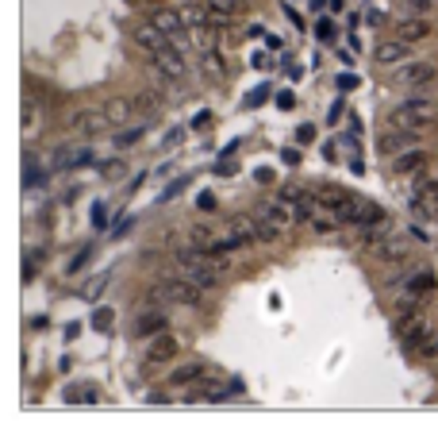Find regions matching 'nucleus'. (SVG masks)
<instances>
[{"label": "nucleus", "instance_id": "nucleus-43", "mask_svg": "<svg viewBox=\"0 0 438 443\" xmlns=\"http://www.w3.org/2000/svg\"><path fill=\"white\" fill-rule=\"evenodd\" d=\"M338 89H342V93L358 89V73H338Z\"/></svg>", "mask_w": 438, "mask_h": 443}, {"label": "nucleus", "instance_id": "nucleus-45", "mask_svg": "<svg viewBox=\"0 0 438 443\" xmlns=\"http://www.w3.org/2000/svg\"><path fill=\"white\" fill-rule=\"evenodd\" d=\"M196 209H204V212L215 209V197H212V193H200V197H196Z\"/></svg>", "mask_w": 438, "mask_h": 443}, {"label": "nucleus", "instance_id": "nucleus-5", "mask_svg": "<svg viewBox=\"0 0 438 443\" xmlns=\"http://www.w3.org/2000/svg\"><path fill=\"white\" fill-rule=\"evenodd\" d=\"M181 347H185V339L166 328V332H158V335L146 343V351H142V363H146V366H166V363H173L177 355H181Z\"/></svg>", "mask_w": 438, "mask_h": 443}, {"label": "nucleus", "instance_id": "nucleus-7", "mask_svg": "<svg viewBox=\"0 0 438 443\" xmlns=\"http://www.w3.org/2000/svg\"><path fill=\"white\" fill-rule=\"evenodd\" d=\"M369 259L377 266H396V262H412V243L407 235H385L377 247H369Z\"/></svg>", "mask_w": 438, "mask_h": 443}, {"label": "nucleus", "instance_id": "nucleus-20", "mask_svg": "<svg viewBox=\"0 0 438 443\" xmlns=\"http://www.w3.org/2000/svg\"><path fill=\"white\" fill-rule=\"evenodd\" d=\"M150 66H158V70H161V73H169L173 81L185 78V58H181L173 46H169V51H161V54H154V58H150Z\"/></svg>", "mask_w": 438, "mask_h": 443}, {"label": "nucleus", "instance_id": "nucleus-28", "mask_svg": "<svg viewBox=\"0 0 438 443\" xmlns=\"http://www.w3.org/2000/svg\"><path fill=\"white\" fill-rule=\"evenodd\" d=\"M219 235L208 228V224H193V228H185V243L188 247H212Z\"/></svg>", "mask_w": 438, "mask_h": 443}, {"label": "nucleus", "instance_id": "nucleus-3", "mask_svg": "<svg viewBox=\"0 0 438 443\" xmlns=\"http://www.w3.org/2000/svg\"><path fill=\"white\" fill-rule=\"evenodd\" d=\"M150 297L161 301V305H188V308H200L208 301V289H200L193 278L177 274V278H166L161 286L150 289Z\"/></svg>", "mask_w": 438, "mask_h": 443}, {"label": "nucleus", "instance_id": "nucleus-27", "mask_svg": "<svg viewBox=\"0 0 438 443\" xmlns=\"http://www.w3.org/2000/svg\"><path fill=\"white\" fill-rule=\"evenodd\" d=\"M177 12H181V20H185V27H204L208 24L204 4H196V0H177Z\"/></svg>", "mask_w": 438, "mask_h": 443}, {"label": "nucleus", "instance_id": "nucleus-19", "mask_svg": "<svg viewBox=\"0 0 438 443\" xmlns=\"http://www.w3.org/2000/svg\"><path fill=\"white\" fill-rule=\"evenodd\" d=\"M388 235V220H377V224H354V243L361 251H369V247H377L380 239Z\"/></svg>", "mask_w": 438, "mask_h": 443}, {"label": "nucleus", "instance_id": "nucleus-51", "mask_svg": "<svg viewBox=\"0 0 438 443\" xmlns=\"http://www.w3.org/2000/svg\"><path fill=\"white\" fill-rule=\"evenodd\" d=\"M239 4H250V0H239Z\"/></svg>", "mask_w": 438, "mask_h": 443}, {"label": "nucleus", "instance_id": "nucleus-49", "mask_svg": "<svg viewBox=\"0 0 438 443\" xmlns=\"http://www.w3.org/2000/svg\"><path fill=\"white\" fill-rule=\"evenodd\" d=\"M208 120H212V112H196V120H193V127H204Z\"/></svg>", "mask_w": 438, "mask_h": 443}, {"label": "nucleus", "instance_id": "nucleus-1", "mask_svg": "<svg viewBox=\"0 0 438 443\" xmlns=\"http://www.w3.org/2000/svg\"><path fill=\"white\" fill-rule=\"evenodd\" d=\"M438 120V105L431 97H407L388 112V127H415V131H427Z\"/></svg>", "mask_w": 438, "mask_h": 443}, {"label": "nucleus", "instance_id": "nucleus-47", "mask_svg": "<svg viewBox=\"0 0 438 443\" xmlns=\"http://www.w3.org/2000/svg\"><path fill=\"white\" fill-rule=\"evenodd\" d=\"M235 170H239V166H235V162H219V166H215V174H219V177H231V174H235Z\"/></svg>", "mask_w": 438, "mask_h": 443}, {"label": "nucleus", "instance_id": "nucleus-26", "mask_svg": "<svg viewBox=\"0 0 438 443\" xmlns=\"http://www.w3.org/2000/svg\"><path fill=\"white\" fill-rule=\"evenodd\" d=\"M146 127H150V116H142L139 124H127V131H116V135H112V143H116L119 150L123 147H135L142 135H146Z\"/></svg>", "mask_w": 438, "mask_h": 443}, {"label": "nucleus", "instance_id": "nucleus-18", "mask_svg": "<svg viewBox=\"0 0 438 443\" xmlns=\"http://www.w3.org/2000/svg\"><path fill=\"white\" fill-rule=\"evenodd\" d=\"M407 351H412L419 363H438V328H427L415 343H407Z\"/></svg>", "mask_w": 438, "mask_h": 443}, {"label": "nucleus", "instance_id": "nucleus-22", "mask_svg": "<svg viewBox=\"0 0 438 443\" xmlns=\"http://www.w3.org/2000/svg\"><path fill=\"white\" fill-rule=\"evenodd\" d=\"M150 24L161 27L166 35H177V31H188L185 20H181V12L177 8H154V16H150Z\"/></svg>", "mask_w": 438, "mask_h": 443}, {"label": "nucleus", "instance_id": "nucleus-6", "mask_svg": "<svg viewBox=\"0 0 438 443\" xmlns=\"http://www.w3.org/2000/svg\"><path fill=\"white\" fill-rule=\"evenodd\" d=\"M412 147H427L423 131H415V127H388L385 135L377 139V150L385 158H396V155H404V150H412Z\"/></svg>", "mask_w": 438, "mask_h": 443}, {"label": "nucleus", "instance_id": "nucleus-4", "mask_svg": "<svg viewBox=\"0 0 438 443\" xmlns=\"http://www.w3.org/2000/svg\"><path fill=\"white\" fill-rule=\"evenodd\" d=\"M388 286H400V301H396V313H407V308H419V301H423L431 289L438 286L434 281V274L427 266H419V270H412V274H400V278H392Z\"/></svg>", "mask_w": 438, "mask_h": 443}, {"label": "nucleus", "instance_id": "nucleus-17", "mask_svg": "<svg viewBox=\"0 0 438 443\" xmlns=\"http://www.w3.org/2000/svg\"><path fill=\"white\" fill-rule=\"evenodd\" d=\"M427 35H431V24H427V20H415V16H404V20L396 24V39L407 43V46H412V43H423Z\"/></svg>", "mask_w": 438, "mask_h": 443}, {"label": "nucleus", "instance_id": "nucleus-24", "mask_svg": "<svg viewBox=\"0 0 438 443\" xmlns=\"http://www.w3.org/2000/svg\"><path fill=\"white\" fill-rule=\"evenodd\" d=\"M373 58L380 66H396V62H404L407 58V43H400V39H388V43H377V51H373Z\"/></svg>", "mask_w": 438, "mask_h": 443}, {"label": "nucleus", "instance_id": "nucleus-8", "mask_svg": "<svg viewBox=\"0 0 438 443\" xmlns=\"http://www.w3.org/2000/svg\"><path fill=\"white\" fill-rule=\"evenodd\" d=\"M223 239H227V247H231V251H242V247H250V243H262V235H258L254 216H231Z\"/></svg>", "mask_w": 438, "mask_h": 443}, {"label": "nucleus", "instance_id": "nucleus-52", "mask_svg": "<svg viewBox=\"0 0 438 443\" xmlns=\"http://www.w3.org/2000/svg\"><path fill=\"white\" fill-rule=\"evenodd\" d=\"M434 220H438V212H434Z\"/></svg>", "mask_w": 438, "mask_h": 443}, {"label": "nucleus", "instance_id": "nucleus-32", "mask_svg": "<svg viewBox=\"0 0 438 443\" xmlns=\"http://www.w3.org/2000/svg\"><path fill=\"white\" fill-rule=\"evenodd\" d=\"M43 259H46V251L43 247H27V262H23V281H31V274L43 266Z\"/></svg>", "mask_w": 438, "mask_h": 443}, {"label": "nucleus", "instance_id": "nucleus-39", "mask_svg": "<svg viewBox=\"0 0 438 443\" xmlns=\"http://www.w3.org/2000/svg\"><path fill=\"white\" fill-rule=\"evenodd\" d=\"M316 35H319L323 43H335V24H331V20H319V24H316Z\"/></svg>", "mask_w": 438, "mask_h": 443}, {"label": "nucleus", "instance_id": "nucleus-42", "mask_svg": "<svg viewBox=\"0 0 438 443\" xmlns=\"http://www.w3.org/2000/svg\"><path fill=\"white\" fill-rule=\"evenodd\" d=\"M281 162H284V166H300V150H297V147H284V150H281Z\"/></svg>", "mask_w": 438, "mask_h": 443}, {"label": "nucleus", "instance_id": "nucleus-31", "mask_svg": "<svg viewBox=\"0 0 438 443\" xmlns=\"http://www.w3.org/2000/svg\"><path fill=\"white\" fill-rule=\"evenodd\" d=\"M200 66H204V78H215V81L227 73V70H223V58H219L215 51H208L204 58H200Z\"/></svg>", "mask_w": 438, "mask_h": 443}, {"label": "nucleus", "instance_id": "nucleus-14", "mask_svg": "<svg viewBox=\"0 0 438 443\" xmlns=\"http://www.w3.org/2000/svg\"><path fill=\"white\" fill-rule=\"evenodd\" d=\"M70 127L81 131V135H100L104 127H112V120L104 108H78V112H70Z\"/></svg>", "mask_w": 438, "mask_h": 443}, {"label": "nucleus", "instance_id": "nucleus-35", "mask_svg": "<svg viewBox=\"0 0 438 443\" xmlns=\"http://www.w3.org/2000/svg\"><path fill=\"white\" fill-rule=\"evenodd\" d=\"M188 185H193V177H177V182H173V185H169V189H166V193H161V197H158V201H173V197H177L181 189H188Z\"/></svg>", "mask_w": 438, "mask_h": 443}, {"label": "nucleus", "instance_id": "nucleus-10", "mask_svg": "<svg viewBox=\"0 0 438 443\" xmlns=\"http://www.w3.org/2000/svg\"><path fill=\"white\" fill-rule=\"evenodd\" d=\"M169 328V313L161 308V301L154 308H142V313H135V328H131V335L135 339H154L158 332H166Z\"/></svg>", "mask_w": 438, "mask_h": 443}, {"label": "nucleus", "instance_id": "nucleus-2", "mask_svg": "<svg viewBox=\"0 0 438 443\" xmlns=\"http://www.w3.org/2000/svg\"><path fill=\"white\" fill-rule=\"evenodd\" d=\"M292 220H300V216H292V209L284 201H262L258 209H254V224H258L262 243H277L281 235L292 228Z\"/></svg>", "mask_w": 438, "mask_h": 443}, {"label": "nucleus", "instance_id": "nucleus-15", "mask_svg": "<svg viewBox=\"0 0 438 443\" xmlns=\"http://www.w3.org/2000/svg\"><path fill=\"white\" fill-rule=\"evenodd\" d=\"M427 162H431V150H427V147H412V150H404V155H396L388 166H392V174L407 177V174H419Z\"/></svg>", "mask_w": 438, "mask_h": 443}, {"label": "nucleus", "instance_id": "nucleus-40", "mask_svg": "<svg viewBox=\"0 0 438 443\" xmlns=\"http://www.w3.org/2000/svg\"><path fill=\"white\" fill-rule=\"evenodd\" d=\"M277 108H284V112L297 108V93H292V89H281V93H277Z\"/></svg>", "mask_w": 438, "mask_h": 443}, {"label": "nucleus", "instance_id": "nucleus-11", "mask_svg": "<svg viewBox=\"0 0 438 443\" xmlns=\"http://www.w3.org/2000/svg\"><path fill=\"white\" fill-rule=\"evenodd\" d=\"M131 43L139 46L142 54H146V58H154V54H161V51H169V35L161 31V27H154V24H139L135 31H131Z\"/></svg>", "mask_w": 438, "mask_h": 443}, {"label": "nucleus", "instance_id": "nucleus-21", "mask_svg": "<svg viewBox=\"0 0 438 443\" xmlns=\"http://www.w3.org/2000/svg\"><path fill=\"white\" fill-rule=\"evenodd\" d=\"M208 374H204V363H181L173 366V374H169V385H196V382H204Z\"/></svg>", "mask_w": 438, "mask_h": 443}, {"label": "nucleus", "instance_id": "nucleus-9", "mask_svg": "<svg viewBox=\"0 0 438 443\" xmlns=\"http://www.w3.org/2000/svg\"><path fill=\"white\" fill-rule=\"evenodd\" d=\"M407 204L419 216H434L438 212V177H419L412 189H407Z\"/></svg>", "mask_w": 438, "mask_h": 443}, {"label": "nucleus", "instance_id": "nucleus-25", "mask_svg": "<svg viewBox=\"0 0 438 443\" xmlns=\"http://www.w3.org/2000/svg\"><path fill=\"white\" fill-rule=\"evenodd\" d=\"M188 39H193V46L200 54H208V51H215L219 46V31L212 24H204V27H188Z\"/></svg>", "mask_w": 438, "mask_h": 443}, {"label": "nucleus", "instance_id": "nucleus-23", "mask_svg": "<svg viewBox=\"0 0 438 443\" xmlns=\"http://www.w3.org/2000/svg\"><path fill=\"white\" fill-rule=\"evenodd\" d=\"M104 112H108V120H112V124H131V120L139 116L135 100H123V97H112L108 105H104Z\"/></svg>", "mask_w": 438, "mask_h": 443}, {"label": "nucleus", "instance_id": "nucleus-46", "mask_svg": "<svg viewBox=\"0 0 438 443\" xmlns=\"http://www.w3.org/2000/svg\"><path fill=\"white\" fill-rule=\"evenodd\" d=\"M342 112H346V100H335V105H331V124H338V116H342Z\"/></svg>", "mask_w": 438, "mask_h": 443}, {"label": "nucleus", "instance_id": "nucleus-38", "mask_svg": "<svg viewBox=\"0 0 438 443\" xmlns=\"http://www.w3.org/2000/svg\"><path fill=\"white\" fill-rule=\"evenodd\" d=\"M104 286H108V274L92 278V286H85V293H81V297H89V301H92V297H100V293H104Z\"/></svg>", "mask_w": 438, "mask_h": 443}, {"label": "nucleus", "instance_id": "nucleus-37", "mask_svg": "<svg viewBox=\"0 0 438 443\" xmlns=\"http://www.w3.org/2000/svg\"><path fill=\"white\" fill-rule=\"evenodd\" d=\"M123 174H127V162H123V158H116V162L104 166V177H108V182H116V177H123Z\"/></svg>", "mask_w": 438, "mask_h": 443}, {"label": "nucleus", "instance_id": "nucleus-48", "mask_svg": "<svg viewBox=\"0 0 438 443\" xmlns=\"http://www.w3.org/2000/svg\"><path fill=\"white\" fill-rule=\"evenodd\" d=\"M265 46H269V51H281V35H265Z\"/></svg>", "mask_w": 438, "mask_h": 443}, {"label": "nucleus", "instance_id": "nucleus-33", "mask_svg": "<svg viewBox=\"0 0 438 443\" xmlns=\"http://www.w3.org/2000/svg\"><path fill=\"white\" fill-rule=\"evenodd\" d=\"M269 97H273V89H269V85H258V89H254L250 97L242 100V108H262V105H265V100H269Z\"/></svg>", "mask_w": 438, "mask_h": 443}, {"label": "nucleus", "instance_id": "nucleus-13", "mask_svg": "<svg viewBox=\"0 0 438 443\" xmlns=\"http://www.w3.org/2000/svg\"><path fill=\"white\" fill-rule=\"evenodd\" d=\"M438 78V66L434 62H407L396 70V81L404 85V89H427V85H434Z\"/></svg>", "mask_w": 438, "mask_h": 443}, {"label": "nucleus", "instance_id": "nucleus-29", "mask_svg": "<svg viewBox=\"0 0 438 443\" xmlns=\"http://www.w3.org/2000/svg\"><path fill=\"white\" fill-rule=\"evenodd\" d=\"M135 108H139V116H158V108H161V93H139Z\"/></svg>", "mask_w": 438, "mask_h": 443}, {"label": "nucleus", "instance_id": "nucleus-44", "mask_svg": "<svg viewBox=\"0 0 438 443\" xmlns=\"http://www.w3.org/2000/svg\"><path fill=\"white\" fill-rule=\"evenodd\" d=\"M89 254H92V247H81V251H78V259L70 262V274H73V270H81L85 262H89Z\"/></svg>", "mask_w": 438, "mask_h": 443}, {"label": "nucleus", "instance_id": "nucleus-16", "mask_svg": "<svg viewBox=\"0 0 438 443\" xmlns=\"http://www.w3.org/2000/svg\"><path fill=\"white\" fill-rule=\"evenodd\" d=\"M204 12L212 27H231L235 12H239V0H204Z\"/></svg>", "mask_w": 438, "mask_h": 443}, {"label": "nucleus", "instance_id": "nucleus-41", "mask_svg": "<svg viewBox=\"0 0 438 443\" xmlns=\"http://www.w3.org/2000/svg\"><path fill=\"white\" fill-rule=\"evenodd\" d=\"M104 216H108V212H104V204L97 201V204H92V228H97V231L108 228V220H104Z\"/></svg>", "mask_w": 438, "mask_h": 443}, {"label": "nucleus", "instance_id": "nucleus-30", "mask_svg": "<svg viewBox=\"0 0 438 443\" xmlns=\"http://www.w3.org/2000/svg\"><path fill=\"white\" fill-rule=\"evenodd\" d=\"M85 166H97V150H92V147L73 150V155H70V166H65V170H85Z\"/></svg>", "mask_w": 438, "mask_h": 443}, {"label": "nucleus", "instance_id": "nucleus-36", "mask_svg": "<svg viewBox=\"0 0 438 443\" xmlns=\"http://www.w3.org/2000/svg\"><path fill=\"white\" fill-rule=\"evenodd\" d=\"M297 143H300V147L316 143V124H300V127H297Z\"/></svg>", "mask_w": 438, "mask_h": 443}, {"label": "nucleus", "instance_id": "nucleus-12", "mask_svg": "<svg viewBox=\"0 0 438 443\" xmlns=\"http://www.w3.org/2000/svg\"><path fill=\"white\" fill-rule=\"evenodd\" d=\"M427 328H431V316L423 313V305H419V308H407V313H400V320H396V339L407 347V343H415V339L423 335Z\"/></svg>", "mask_w": 438, "mask_h": 443}, {"label": "nucleus", "instance_id": "nucleus-50", "mask_svg": "<svg viewBox=\"0 0 438 443\" xmlns=\"http://www.w3.org/2000/svg\"><path fill=\"white\" fill-rule=\"evenodd\" d=\"M311 8H323V0H311Z\"/></svg>", "mask_w": 438, "mask_h": 443}, {"label": "nucleus", "instance_id": "nucleus-34", "mask_svg": "<svg viewBox=\"0 0 438 443\" xmlns=\"http://www.w3.org/2000/svg\"><path fill=\"white\" fill-rule=\"evenodd\" d=\"M112 320H116V308H97V316H92V328H97V332H108L112 328Z\"/></svg>", "mask_w": 438, "mask_h": 443}]
</instances>
